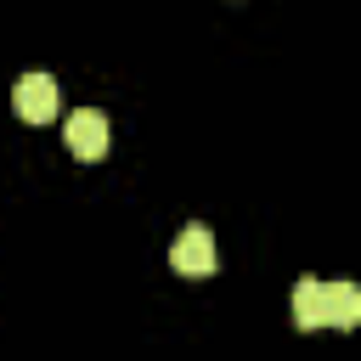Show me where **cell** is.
<instances>
[{
    "instance_id": "6da1fadb",
    "label": "cell",
    "mask_w": 361,
    "mask_h": 361,
    "mask_svg": "<svg viewBox=\"0 0 361 361\" xmlns=\"http://www.w3.org/2000/svg\"><path fill=\"white\" fill-rule=\"evenodd\" d=\"M11 107H17V118H28V124L56 118V79H51V73H23L17 90H11Z\"/></svg>"
},
{
    "instance_id": "7a4b0ae2",
    "label": "cell",
    "mask_w": 361,
    "mask_h": 361,
    "mask_svg": "<svg viewBox=\"0 0 361 361\" xmlns=\"http://www.w3.org/2000/svg\"><path fill=\"white\" fill-rule=\"evenodd\" d=\"M169 265H175L180 276H209V271H214V237H209V226H186V231L169 243Z\"/></svg>"
},
{
    "instance_id": "3957f363",
    "label": "cell",
    "mask_w": 361,
    "mask_h": 361,
    "mask_svg": "<svg viewBox=\"0 0 361 361\" xmlns=\"http://www.w3.org/2000/svg\"><path fill=\"white\" fill-rule=\"evenodd\" d=\"M62 135H68V152H73V158H102V152H107V113L79 107V113H68Z\"/></svg>"
},
{
    "instance_id": "277c9868",
    "label": "cell",
    "mask_w": 361,
    "mask_h": 361,
    "mask_svg": "<svg viewBox=\"0 0 361 361\" xmlns=\"http://www.w3.org/2000/svg\"><path fill=\"white\" fill-rule=\"evenodd\" d=\"M355 322H361V288L355 282H327L322 288V327L350 333Z\"/></svg>"
},
{
    "instance_id": "5b68a950",
    "label": "cell",
    "mask_w": 361,
    "mask_h": 361,
    "mask_svg": "<svg viewBox=\"0 0 361 361\" xmlns=\"http://www.w3.org/2000/svg\"><path fill=\"white\" fill-rule=\"evenodd\" d=\"M322 288H327V282H316V276H305V282L293 288V322H299V327H322Z\"/></svg>"
}]
</instances>
